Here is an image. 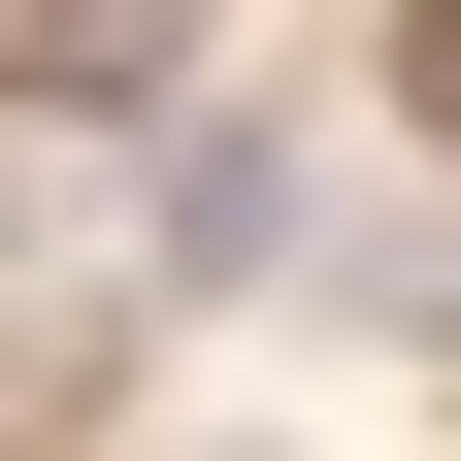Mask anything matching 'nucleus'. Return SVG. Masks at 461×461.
<instances>
[{"mask_svg":"<svg viewBox=\"0 0 461 461\" xmlns=\"http://www.w3.org/2000/svg\"><path fill=\"white\" fill-rule=\"evenodd\" d=\"M395 99H429V165H461V0H429V33H395Z\"/></svg>","mask_w":461,"mask_h":461,"instance_id":"1","label":"nucleus"}]
</instances>
